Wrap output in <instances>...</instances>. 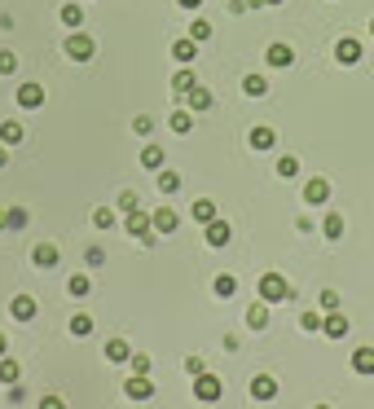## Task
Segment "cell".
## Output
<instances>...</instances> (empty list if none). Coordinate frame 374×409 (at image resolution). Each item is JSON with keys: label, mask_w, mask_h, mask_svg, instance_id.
Wrapping results in <instances>:
<instances>
[{"label": "cell", "mask_w": 374, "mask_h": 409, "mask_svg": "<svg viewBox=\"0 0 374 409\" xmlns=\"http://www.w3.org/2000/svg\"><path fill=\"white\" fill-rule=\"evenodd\" d=\"M370 31H374V22H370Z\"/></svg>", "instance_id": "obj_54"}, {"label": "cell", "mask_w": 374, "mask_h": 409, "mask_svg": "<svg viewBox=\"0 0 374 409\" xmlns=\"http://www.w3.org/2000/svg\"><path fill=\"white\" fill-rule=\"evenodd\" d=\"M150 225H154V234H176V225H180V216L172 207H159L150 216Z\"/></svg>", "instance_id": "obj_10"}, {"label": "cell", "mask_w": 374, "mask_h": 409, "mask_svg": "<svg viewBox=\"0 0 374 409\" xmlns=\"http://www.w3.org/2000/svg\"><path fill=\"white\" fill-rule=\"evenodd\" d=\"M353 370H357V374H374V348H357V352H353Z\"/></svg>", "instance_id": "obj_24"}, {"label": "cell", "mask_w": 374, "mask_h": 409, "mask_svg": "<svg viewBox=\"0 0 374 409\" xmlns=\"http://www.w3.org/2000/svg\"><path fill=\"white\" fill-rule=\"evenodd\" d=\"M172 88H176V97H180V102H185V97H189V93H194V88H198V75H194V70H189V66H185V70H176V79H172Z\"/></svg>", "instance_id": "obj_17"}, {"label": "cell", "mask_w": 374, "mask_h": 409, "mask_svg": "<svg viewBox=\"0 0 374 409\" xmlns=\"http://www.w3.org/2000/svg\"><path fill=\"white\" fill-rule=\"evenodd\" d=\"M9 163V146H5V141H0V167H5Z\"/></svg>", "instance_id": "obj_49"}, {"label": "cell", "mask_w": 374, "mask_h": 409, "mask_svg": "<svg viewBox=\"0 0 374 409\" xmlns=\"http://www.w3.org/2000/svg\"><path fill=\"white\" fill-rule=\"evenodd\" d=\"M167 124H172V132H180V137H185V132L194 128V119H189V111H176L172 119H167Z\"/></svg>", "instance_id": "obj_35"}, {"label": "cell", "mask_w": 374, "mask_h": 409, "mask_svg": "<svg viewBox=\"0 0 374 409\" xmlns=\"http://www.w3.org/2000/svg\"><path fill=\"white\" fill-rule=\"evenodd\" d=\"M14 70H18V57L5 49V53H0V75H14Z\"/></svg>", "instance_id": "obj_41"}, {"label": "cell", "mask_w": 374, "mask_h": 409, "mask_svg": "<svg viewBox=\"0 0 374 409\" xmlns=\"http://www.w3.org/2000/svg\"><path fill=\"white\" fill-rule=\"evenodd\" d=\"M189 216H194L198 225H212V220H216V202H212V198H194V207H189Z\"/></svg>", "instance_id": "obj_20"}, {"label": "cell", "mask_w": 374, "mask_h": 409, "mask_svg": "<svg viewBox=\"0 0 374 409\" xmlns=\"http://www.w3.org/2000/svg\"><path fill=\"white\" fill-rule=\"evenodd\" d=\"M93 53H97V40H93L88 31H71L66 35V57H75V62H93Z\"/></svg>", "instance_id": "obj_1"}, {"label": "cell", "mask_w": 374, "mask_h": 409, "mask_svg": "<svg viewBox=\"0 0 374 409\" xmlns=\"http://www.w3.org/2000/svg\"><path fill=\"white\" fill-rule=\"evenodd\" d=\"M321 234L330 238V242H339V238H344V216H339V211H326V220H321Z\"/></svg>", "instance_id": "obj_19"}, {"label": "cell", "mask_w": 374, "mask_h": 409, "mask_svg": "<svg viewBox=\"0 0 374 409\" xmlns=\"http://www.w3.org/2000/svg\"><path fill=\"white\" fill-rule=\"evenodd\" d=\"M221 379H216V374H207V370H203V374L194 379V396H198V401L203 405H212V401H221Z\"/></svg>", "instance_id": "obj_4"}, {"label": "cell", "mask_w": 374, "mask_h": 409, "mask_svg": "<svg viewBox=\"0 0 374 409\" xmlns=\"http://www.w3.org/2000/svg\"><path fill=\"white\" fill-rule=\"evenodd\" d=\"M0 229H5V211H0Z\"/></svg>", "instance_id": "obj_52"}, {"label": "cell", "mask_w": 374, "mask_h": 409, "mask_svg": "<svg viewBox=\"0 0 374 409\" xmlns=\"http://www.w3.org/2000/svg\"><path fill=\"white\" fill-rule=\"evenodd\" d=\"M299 326H304V330H321V312H299Z\"/></svg>", "instance_id": "obj_40"}, {"label": "cell", "mask_w": 374, "mask_h": 409, "mask_svg": "<svg viewBox=\"0 0 374 409\" xmlns=\"http://www.w3.org/2000/svg\"><path fill=\"white\" fill-rule=\"evenodd\" d=\"M243 93H247V97H264V93H269V79H264V75H247Z\"/></svg>", "instance_id": "obj_29"}, {"label": "cell", "mask_w": 374, "mask_h": 409, "mask_svg": "<svg viewBox=\"0 0 374 409\" xmlns=\"http://www.w3.org/2000/svg\"><path fill=\"white\" fill-rule=\"evenodd\" d=\"M31 260H35V269H53V264L62 260V251H57V242H40L31 251Z\"/></svg>", "instance_id": "obj_9"}, {"label": "cell", "mask_w": 374, "mask_h": 409, "mask_svg": "<svg viewBox=\"0 0 374 409\" xmlns=\"http://www.w3.org/2000/svg\"><path fill=\"white\" fill-rule=\"evenodd\" d=\"M264 62H269V66H277V70H282V66H291V62H295L291 44H269V53H264Z\"/></svg>", "instance_id": "obj_16"}, {"label": "cell", "mask_w": 374, "mask_h": 409, "mask_svg": "<svg viewBox=\"0 0 374 409\" xmlns=\"http://www.w3.org/2000/svg\"><path fill=\"white\" fill-rule=\"evenodd\" d=\"M212 291L221 295V299H234L238 295V278H234V273H221V278L212 282Z\"/></svg>", "instance_id": "obj_23"}, {"label": "cell", "mask_w": 374, "mask_h": 409, "mask_svg": "<svg viewBox=\"0 0 374 409\" xmlns=\"http://www.w3.org/2000/svg\"><path fill=\"white\" fill-rule=\"evenodd\" d=\"M132 128H137L141 137H150V132H154V119H150V115H137V124H132Z\"/></svg>", "instance_id": "obj_44"}, {"label": "cell", "mask_w": 374, "mask_h": 409, "mask_svg": "<svg viewBox=\"0 0 374 409\" xmlns=\"http://www.w3.org/2000/svg\"><path fill=\"white\" fill-rule=\"evenodd\" d=\"M321 330L330 334V339H344V334H348V317H344L339 308H335V312H326V317H321Z\"/></svg>", "instance_id": "obj_13"}, {"label": "cell", "mask_w": 374, "mask_h": 409, "mask_svg": "<svg viewBox=\"0 0 374 409\" xmlns=\"http://www.w3.org/2000/svg\"><path fill=\"white\" fill-rule=\"evenodd\" d=\"M260 299H264V304H282V299H291V286H286L282 273H264V278H260Z\"/></svg>", "instance_id": "obj_2"}, {"label": "cell", "mask_w": 374, "mask_h": 409, "mask_svg": "<svg viewBox=\"0 0 374 409\" xmlns=\"http://www.w3.org/2000/svg\"><path fill=\"white\" fill-rule=\"evenodd\" d=\"M9 317H14V321H31V317H35V299H31V295H14Z\"/></svg>", "instance_id": "obj_15"}, {"label": "cell", "mask_w": 374, "mask_h": 409, "mask_svg": "<svg viewBox=\"0 0 374 409\" xmlns=\"http://www.w3.org/2000/svg\"><path fill=\"white\" fill-rule=\"evenodd\" d=\"M321 308H326V312L339 308V291H321Z\"/></svg>", "instance_id": "obj_43"}, {"label": "cell", "mask_w": 374, "mask_h": 409, "mask_svg": "<svg viewBox=\"0 0 374 409\" xmlns=\"http://www.w3.org/2000/svg\"><path fill=\"white\" fill-rule=\"evenodd\" d=\"M18 379H22V365H18V361H9V356H0V383H9V388H14Z\"/></svg>", "instance_id": "obj_28"}, {"label": "cell", "mask_w": 374, "mask_h": 409, "mask_svg": "<svg viewBox=\"0 0 374 409\" xmlns=\"http://www.w3.org/2000/svg\"><path fill=\"white\" fill-rule=\"evenodd\" d=\"M172 57H176V62H185V66H189V62L198 57V44H194V40L185 35V40H176V44H172Z\"/></svg>", "instance_id": "obj_22"}, {"label": "cell", "mask_w": 374, "mask_h": 409, "mask_svg": "<svg viewBox=\"0 0 374 409\" xmlns=\"http://www.w3.org/2000/svg\"><path fill=\"white\" fill-rule=\"evenodd\" d=\"M40 409H66V401H62V396H44Z\"/></svg>", "instance_id": "obj_47"}, {"label": "cell", "mask_w": 374, "mask_h": 409, "mask_svg": "<svg viewBox=\"0 0 374 409\" xmlns=\"http://www.w3.org/2000/svg\"><path fill=\"white\" fill-rule=\"evenodd\" d=\"M66 291H71V295H75V299H84V295H93V278H88V273H75V278H71V282H66Z\"/></svg>", "instance_id": "obj_26"}, {"label": "cell", "mask_w": 374, "mask_h": 409, "mask_svg": "<svg viewBox=\"0 0 374 409\" xmlns=\"http://www.w3.org/2000/svg\"><path fill=\"white\" fill-rule=\"evenodd\" d=\"M247 326H251V330H264V326H269V304H264V299L247 308Z\"/></svg>", "instance_id": "obj_21"}, {"label": "cell", "mask_w": 374, "mask_h": 409, "mask_svg": "<svg viewBox=\"0 0 374 409\" xmlns=\"http://www.w3.org/2000/svg\"><path fill=\"white\" fill-rule=\"evenodd\" d=\"M132 374H150V356L146 352H132Z\"/></svg>", "instance_id": "obj_39"}, {"label": "cell", "mask_w": 374, "mask_h": 409, "mask_svg": "<svg viewBox=\"0 0 374 409\" xmlns=\"http://www.w3.org/2000/svg\"><path fill=\"white\" fill-rule=\"evenodd\" d=\"M84 260H88V264H93V269H97V264L106 260V251H102V247H88V251H84Z\"/></svg>", "instance_id": "obj_45"}, {"label": "cell", "mask_w": 374, "mask_h": 409, "mask_svg": "<svg viewBox=\"0 0 374 409\" xmlns=\"http://www.w3.org/2000/svg\"><path fill=\"white\" fill-rule=\"evenodd\" d=\"M260 5H282V0H260Z\"/></svg>", "instance_id": "obj_51"}, {"label": "cell", "mask_w": 374, "mask_h": 409, "mask_svg": "<svg viewBox=\"0 0 374 409\" xmlns=\"http://www.w3.org/2000/svg\"><path fill=\"white\" fill-rule=\"evenodd\" d=\"M317 409H330V405H317Z\"/></svg>", "instance_id": "obj_53"}, {"label": "cell", "mask_w": 374, "mask_h": 409, "mask_svg": "<svg viewBox=\"0 0 374 409\" xmlns=\"http://www.w3.org/2000/svg\"><path fill=\"white\" fill-rule=\"evenodd\" d=\"M106 361H115V365H119V361H132L128 339H111V343H106Z\"/></svg>", "instance_id": "obj_25"}, {"label": "cell", "mask_w": 374, "mask_h": 409, "mask_svg": "<svg viewBox=\"0 0 374 409\" xmlns=\"http://www.w3.org/2000/svg\"><path fill=\"white\" fill-rule=\"evenodd\" d=\"M141 167L159 172V167H163V146H146V150H141Z\"/></svg>", "instance_id": "obj_30"}, {"label": "cell", "mask_w": 374, "mask_h": 409, "mask_svg": "<svg viewBox=\"0 0 374 409\" xmlns=\"http://www.w3.org/2000/svg\"><path fill=\"white\" fill-rule=\"evenodd\" d=\"M176 5H180V9H198L203 0H176Z\"/></svg>", "instance_id": "obj_48"}, {"label": "cell", "mask_w": 374, "mask_h": 409, "mask_svg": "<svg viewBox=\"0 0 374 409\" xmlns=\"http://www.w3.org/2000/svg\"><path fill=\"white\" fill-rule=\"evenodd\" d=\"M330 198V180H321V176H312L308 185H304V202H312V207H321V202Z\"/></svg>", "instance_id": "obj_8"}, {"label": "cell", "mask_w": 374, "mask_h": 409, "mask_svg": "<svg viewBox=\"0 0 374 409\" xmlns=\"http://www.w3.org/2000/svg\"><path fill=\"white\" fill-rule=\"evenodd\" d=\"M124 396H128V401H150V396H154L150 374H132V379L124 383Z\"/></svg>", "instance_id": "obj_5"}, {"label": "cell", "mask_w": 374, "mask_h": 409, "mask_svg": "<svg viewBox=\"0 0 374 409\" xmlns=\"http://www.w3.org/2000/svg\"><path fill=\"white\" fill-rule=\"evenodd\" d=\"M185 370H189V374L198 379V374H203V370H207V365H203V356H185Z\"/></svg>", "instance_id": "obj_46"}, {"label": "cell", "mask_w": 374, "mask_h": 409, "mask_svg": "<svg viewBox=\"0 0 374 409\" xmlns=\"http://www.w3.org/2000/svg\"><path fill=\"white\" fill-rule=\"evenodd\" d=\"M124 225H128V234L137 238V242H154V225H150V216L141 211V207H132V211H124Z\"/></svg>", "instance_id": "obj_3"}, {"label": "cell", "mask_w": 374, "mask_h": 409, "mask_svg": "<svg viewBox=\"0 0 374 409\" xmlns=\"http://www.w3.org/2000/svg\"><path fill=\"white\" fill-rule=\"evenodd\" d=\"M71 334H75V339L93 334V317H88V312H75V317H71Z\"/></svg>", "instance_id": "obj_31"}, {"label": "cell", "mask_w": 374, "mask_h": 409, "mask_svg": "<svg viewBox=\"0 0 374 409\" xmlns=\"http://www.w3.org/2000/svg\"><path fill=\"white\" fill-rule=\"evenodd\" d=\"M203 229H207V247H229V238H234V225L221 220V216L212 225H203Z\"/></svg>", "instance_id": "obj_7"}, {"label": "cell", "mask_w": 374, "mask_h": 409, "mask_svg": "<svg viewBox=\"0 0 374 409\" xmlns=\"http://www.w3.org/2000/svg\"><path fill=\"white\" fill-rule=\"evenodd\" d=\"M93 225H97V229H111V225H115V211L97 207V211H93Z\"/></svg>", "instance_id": "obj_38"}, {"label": "cell", "mask_w": 374, "mask_h": 409, "mask_svg": "<svg viewBox=\"0 0 374 409\" xmlns=\"http://www.w3.org/2000/svg\"><path fill=\"white\" fill-rule=\"evenodd\" d=\"M5 229H27V211H22V207H9V211H5Z\"/></svg>", "instance_id": "obj_34"}, {"label": "cell", "mask_w": 374, "mask_h": 409, "mask_svg": "<svg viewBox=\"0 0 374 409\" xmlns=\"http://www.w3.org/2000/svg\"><path fill=\"white\" fill-rule=\"evenodd\" d=\"M9 352V339H5V334H0V356H5Z\"/></svg>", "instance_id": "obj_50"}, {"label": "cell", "mask_w": 374, "mask_h": 409, "mask_svg": "<svg viewBox=\"0 0 374 409\" xmlns=\"http://www.w3.org/2000/svg\"><path fill=\"white\" fill-rule=\"evenodd\" d=\"M14 102L22 106V111H40V106H44V88H40V84H18V97Z\"/></svg>", "instance_id": "obj_6"}, {"label": "cell", "mask_w": 374, "mask_h": 409, "mask_svg": "<svg viewBox=\"0 0 374 409\" xmlns=\"http://www.w3.org/2000/svg\"><path fill=\"white\" fill-rule=\"evenodd\" d=\"M185 106H189V111H194V115H207L212 106H216V97H212V93H207V88H203V84H198V88H194V93H189V97H185Z\"/></svg>", "instance_id": "obj_14"}, {"label": "cell", "mask_w": 374, "mask_h": 409, "mask_svg": "<svg viewBox=\"0 0 374 409\" xmlns=\"http://www.w3.org/2000/svg\"><path fill=\"white\" fill-rule=\"evenodd\" d=\"M180 189V176L176 172H159V194H176Z\"/></svg>", "instance_id": "obj_37"}, {"label": "cell", "mask_w": 374, "mask_h": 409, "mask_svg": "<svg viewBox=\"0 0 374 409\" xmlns=\"http://www.w3.org/2000/svg\"><path fill=\"white\" fill-rule=\"evenodd\" d=\"M277 146V132L269 124H260V128H251V150H273Z\"/></svg>", "instance_id": "obj_18"}, {"label": "cell", "mask_w": 374, "mask_h": 409, "mask_svg": "<svg viewBox=\"0 0 374 409\" xmlns=\"http://www.w3.org/2000/svg\"><path fill=\"white\" fill-rule=\"evenodd\" d=\"M132 207H141V202H137L132 189H124V194H119V211H132Z\"/></svg>", "instance_id": "obj_42"}, {"label": "cell", "mask_w": 374, "mask_h": 409, "mask_svg": "<svg viewBox=\"0 0 374 409\" xmlns=\"http://www.w3.org/2000/svg\"><path fill=\"white\" fill-rule=\"evenodd\" d=\"M22 137H27L22 124H14V119H9V124H0V141H5V146H22Z\"/></svg>", "instance_id": "obj_27"}, {"label": "cell", "mask_w": 374, "mask_h": 409, "mask_svg": "<svg viewBox=\"0 0 374 409\" xmlns=\"http://www.w3.org/2000/svg\"><path fill=\"white\" fill-rule=\"evenodd\" d=\"M277 176H282V180H295V176H299V159H291V154H286V159H277Z\"/></svg>", "instance_id": "obj_33"}, {"label": "cell", "mask_w": 374, "mask_h": 409, "mask_svg": "<svg viewBox=\"0 0 374 409\" xmlns=\"http://www.w3.org/2000/svg\"><path fill=\"white\" fill-rule=\"evenodd\" d=\"M57 18H62L66 27H80V22H84V9H80V5H62V14H57Z\"/></svg>", "instance_id": "obj_36"}, {"label": "cell", "mask_w": 374, "mask_h": 409, "mask_svg": "<svg viewBox=\"0 0 374 409\" xmlns=\"http://www.w3.org/2000/svg\"><path fill=\"white\" fill-rule=\"evenodd\" d=\"M335 57H339L344 66H357V62H361V40H353V35L339 40V44H335Z\"/></svg>", "instance_id": "obj_11"}, {"label": "cell", "mask_w": 374, "mask_h": 409, "mask_svg": "<svg viewBox=\"0 0 374 409\" xmlns=\"http://www.w3.org/2000/svg\"><path fill=\"white\" fill-rule=\"evenodd\" d=\"M189 40H194V44H203V40H212V22H203V18H194V22H189Z\"/></svg>", "instance_id": "obj_32"}, {"label": "cell", "mask_w": 374, "mask_h": 409, "mask_svg": "<svg viewBox=\"0 0 374 409\" xmlns=\"http://www.w3.org/2000/svg\"><path fill=\"white\" fill-rule=\"evenodd\" d=\"M251 396H256V401H273V396H277V379L273 374H256V379H251Z\"/></svg>", "instance_id": "obj_12"}]
</instances>
